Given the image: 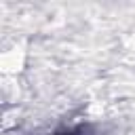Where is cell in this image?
<instances>
[{"label": "cell", "mask_w": 135, "mask_h": 135, "mask_svg": "<svg viewBox=\"0 0 135 135\" xmlns=\"http://www.w3.org/2000/svg\"><path fill=\"white\" fill-rule=\"evenodd\" d=\"M53 135H93L86 127H74V129H63V131H57Z\"/></svg>", "instance_id": "1"}]
</instances>
